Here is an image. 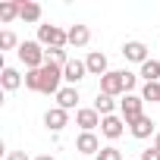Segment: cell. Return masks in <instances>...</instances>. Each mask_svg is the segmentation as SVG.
<instances>
[{
  "label": "cell",
  "instance_id": "obj_20",
  "mask_svg": "<svg viewBox=\"0 0 160 160\" xmlns=\"http://www.w3.org/2000/svg\"><path fill=\"white\" fill-rule=\"evenodd\" d=\"M141 78H144V85L148 82H160V60H148V63H141V72H138Z\"/></svg>",
  "mask_w": 160,
  "mask_h": 160
},
{
  "label": "cell",
  "instance_id": "obj_4",
  "mask_svg": "<svg viewBox=\"0 0 160 160\" xmlns=\"http://www.w3.org/2000/svg\"><path fill=\"white\" fill-rule=\"evenodd\" d=\"M16 53H19V60H22L25 69H41V66L47 63V50H44L38 41H22Z\"/></svg>",
  "mask_w": 160,
  "mask_h": 160
},
{
  "label": "cell",
  "instance_id": "obj_21",
  "mask_svg": "<svg viewBox=\"0 0 160 160\" xmlns=\"http://www.w3.org/2000/svg\"><path fill=\"white\" fill-rule=\"evenodd\" d=\"M141 98H144V101H154V104H160V82H148V85L141 88Z\"/></svg>",
  "mask_w": 160,
  "mask_h": 160
},
{
  "label": "cell",
  "instance_id": "obj_15",
  "mask_svg": "<svg viewBox=\"0 0 160 160\" xmlns=\"http://www.w3.org/2000/svg\"><path fill=\"white\" fill-rule=\"evenodd\" d=\"M66 32H69V47H88V41H91V28H88V25L75 22V25H69Z\"/></svg>",
  "mask_w": 160,
  "mask_h": 160
},
{
  "label": "cell",
  "instance_id": "obj_13",
  "mask_svg": "<svg viewBox=\"0 0 160 160\" xmlns=\"http://www.w3.org/2000/svg\"><path fill=\"white\" fill-rule=\"evenodd\" d=\"M75 151H78V154H94V157H98V154H101V138H98L94 132H82V135L75 138Z\"/></svg>",
  "mask_w": 160,
  "mask_h": 160
},
{
  "label": "cell",
  "instance_id": "obj_23",
  "mask_svg": "<svg viewBox=\"0 0 160 160\" xmlns=\"http://www.w3.org/2000/svg\"><path fill=\"white\" fill-rule=\"evenodd\" d=\"M47 60L66 69V63H69V53H66V47H60V50H47Z\"/></svg>",
  "mask_w": 160,
  "mask_h": 160
},
{
  "label": "cell",
  "instance_id": "obj_27",
  "mask_svg": "<svg viewBox=\"0 0 160 160\" xmlns=\"http://www.w3.org/2000/svg\"><path fill=\"white\" fill-rule=\"evenodd\" d=\"M7 160H32L25 151H7Z\"/></svg>",
  "mask_w": 160,
  "mask_h": 160
},
{
  "label": "cell",
  "instance_id": "obj_6",
  "mask_svg": "<svg viewBox=\"0 0 160 160\" xmlns=\"http://www.w3.org/2000/svg\"><path fill=\"white\" fill-rule=\"evenodd\" d=\"M101 113L94 110V107H78L75 110V126L82 129V132H94V129H101Z\"/></svg>",
  "mask_w": 160,
  "mask_h": 160
},
{
  "label": "cell",
  "instance_id": "obj_12",
  "mask_svg": "<svg viewBox=\"0 0 160 160\" xmlns=\"http://www.w3.org/2000/svg\"><path fill=\"white\" fill-rule=\"evenodd\" d=\"M44 126H47L50 132H63V129L69 126V113L60 110V107H50V110L44 113Z\"/></svg>",
  "mask_w": 160,
  "mask_h": 160
},
{
  "label": "cell",
  "instance_id": "obj_19",
  "mask_svg": "<svg viewBox=\"0 0 160 160\" xmlns=\"http://www.w3.org/2000/svg\"><path fill=\"white\" fill-rule=\"evenodd\" d=\"M94 110H98L101 116H113V113H116V101H113L110 94L98 91V101H94Z\"/></svg>",
  "mask_w": 160,
  "mask_h": 160
},
{
  "label": "cell",
  "instance_id": "obj_7",
  "mask_svg": "<svg viewBox=\"0 0 160 160\" xmlns=\"http://www.w3.org/2000/svg\"><path fill=\"white\" fill-rule=\"evenodd\" d=\"M122 132H126V119H122L119 113H113V116H104V119H101V135H104V138L116 141V138H122Z\"/></svg>",
  "mask_w": 160,
  "mask_h": 160
},
{
  "label": "cell",
  "instance_id": "obj_29",
  "mask_svg": "<svg viewBox=\"0 0 160 160\" xmlns=\"http://www.w3.org/2000/svg\"><path fill=\"white\" fill-rule=\"evenodd\" d=\"M154 148H157V151H160V132H157V135H154Z\"/></svg>",
  "mask_w": 160,
  "mask_h": 160
},
{
  "label": "cell",
  "instance_id": "obj_9",
  "mask_svg": "<svg viewBox=\"0 0 160 160\" xmlns=\"http://www.w3.org/2000/svg\"><path fill=\"white\" fill-rule=\"evenodd\" d=\"M122 57L129 60V63H148L151 57H148V44H141V41H126L122 44Z\"/></svg>",
  "mask_w": 160,
  "mask_h": 160
},
{
  "label": "cell",
  "instance_id": "obj_8",
  "mask_svg": "<svg viewBox=\"0 0 160 160\" xmlns=\"http://www.w3.org/2000/svg\"><path fill=\"white\" fill-rule=\"evenodd\" d=\"M88 75V66H85V60H69L66 63V69H63V78H66V85H72V88H78V82Z\"/></svg>",
  "mask_w": 160,
  "mask_h": 160
},
{
  "label": "cell",
  "instance_id": "obj_5",
  "mask_svg": "<svg viewBox=\"0 0 160 160\" xmlns=\"http://www.w3.org/2000/svg\"><path fill=\"white\" fill-rule=\"evenodd\" d=\"M119 116L126 119V126L138 122V119L144 116V98H141V94H126V98L119 101Z\"/></svg>",
  "mask_w": 160,
  "mask_h": 160
},
{
  "label": "cell",
  "instance_id": "obj_26",
  "mask_svg": "<svg viewBox=\"0 0 160 160\" xmlns=\"http://www.w3.org/2000/svg\"><path fill=\"white\" fill-rule=\"evenodd\" d=\"M141 160H160V151L151 144V148H144V151H141Z\"/></svg>",
  "mask_w": 160,
  "mask_h": 160
},
{
  "label": "cell",
  "instance_id": "obj_22",
  "mask_svg": "<svg viewBox=\"0 0 160 160\" xmlns=\"http://www.w3.org/2000/svg\"><path fill=\"white\" fill-rule=\"evenodd\" d=\"M13 47H19V38L7 28V32H0V50H13Z\"/></svg>",
  "mask_w": 160,
  "mask_h": 160
},
{
  "label": "cell",
  "instance_id": "obj_14",
  "mask_svg": "<svg viewBox=\"0 0 160 160\" xmlns=\"http://www.w3.org/2000/svg\"><path fill=\"white\" fill-rule=\"evenodd\" d=\"M22 85H25V75H19V69H13V66H3V72H0V88L3 91H16Z\"/></svg>",
  "mask_w": 160,
  "mask_h": 160
},
{
  "label": "cell",
  "instance_id": "obj_16",
  "mask_svg": "<svg viewBox=\"0 0 160 160\" xmlns=\"http://www.w3.org/2000/svg\"><path fill=\"white\" fill-rule=\"evenodd\" d=\"M129 132L138 138V141H144V138H151V135H157V122L151 119V116H141L138 122H132L129 126Z\"/></svg>",
  "mask_w": 160,
  "mask_h": 160
},
{
  "label": "cell",
  "instance_id": "obj_3",
  "mask_svg": "<svg viewBox=\"0 0 160 160\" xmlns=\"http://www.w3.org/2000/svg\"><path fill=\"white\" fill-rule=\"evenodd\" d=\"M38 44H41V47H47V50L69 47V32H66V28H60V25L44 22V25H38Z\"/></svg>",
  "mask_w": 160,
  "mask_h": 160
},
{
  "label": "cell",
  "instance_id": "obj_2",
  "mask_svg": "<svg viewBox=\"0 0 160 160\" xmlns=\"http://www.w3.org/2000/svg\"><path fill=\"white\" fill-rule=\"evenodd\" d=\"M63 82H66V78H63V66H57V63H44L41 69H38V94H60L63 91Z\"/></svg>",
  "mask_w": 160,
  "mask_h": 160
},
{
  "label": "cell",
  "instance_id": "obj_25",
  "mask_svg": "<svg viewBox=\"0 0 160 160\" xmlns=\"http://www.w3.org/2000/svg\"><path fill=\"white\" fill-rule=\"evenodd\" d=\"M25 88L38 91V69H25Z\"/></svg>",
  "mask_w": 160,
  "mask_h": 160
},
{
  "label": "cell",
  "instance_id": "obj_17",
  "mask_svg": "<svg viewBox=\"0 0 160 160\" xmlns=\"http://www.w3.org/2000/svg\"><path fill=\"white\" fill-rule=\"evenodd\" d=\"M19 19L22 22H41V3H35V0H19Z\"/></svg>",
  "mask_w": 160,
  "mask_h": 160
},
{
  "label": "cell",
  "instance_id": "obj_18",
  "mask_svg": "<svg viewBox=\"0 0 160 160\" xmlns=\"http://www.w3.org/2000/svg\"><path fill=\"white\" fill-rule=\"evenodd\" d=\"M13 19H19V0H3L0 3V22L10 25Z\"/></svg>",
  "mask_w": 160,
  "mask_h": 160
},
{
  "label": "cell",
  "instance_id": "obj_28",
  "mask_svg": "<svg viewBox=\"0 0 160 160\" xmlns=\"http://www.w3.org/2000/svg\"><path fill=\"white\" fill-rule=\"evenodd\" d=\"M35 160H57L53 154H41V157H35Z\"/></svg>",
  "mask_w": 160,
  "mask_h": 160
},
{
  "label": "cell",
  "instance_id": "obj_24",
  "mask_svg": "<svg viewBox=\"0 0 160 160\" xmlns=\"http://www.w3.org/2000/svg\"><path fill=\"white\" fill-rule=\"evenodd\" d=\"M94 160H122V151L113 148V144H107V148H101V154H98Z\"/></svg>",
  "mask_w": 160,
  "mask_h": 160
},
{
  "label": "cell",
  "instance_id": "obj_11",
  "mask_svg": "<svg viewBox=\"0 0 160 160\" xmlns=\"http://www.w3.org/2000/svg\"><path fill=\"white\" fill-rule=\"evenodd\" d=\"M78 101H82V94H78V88H72V85H63V91L57 94V107L60 110H78Z\"/></svg>",
  "mask_w": 160,
  "mask_h": 160
},
{
  "label": "cell",
  "instance_id": "obj_1",
  "mask_svg": "<svg viewBox=\"0 0 160 160\" xmlns=\"http://www.w3.org/2000/svg\"><path fill=\"white\" fill-rule=\"evenodd\" d=\"M135 85H138V75L135 72H129V69H110L104 78H101V88L98 91H104V94H110V98H126V94H132L135 91Z\"/></svg>",
  "mask_w": 160,
  "mask_h": 160
},
{
  "label": "cell",
  "instance_id": "obj_10",
  "mask_svg": "<svg viewBox=\"0 0 160 160\" xmlns=\"http://www.w3.org/2000/svg\"><path fill=\"white\" fill-rule=\"evenodd\" d=\"M85 66H88V75H98V78H104V75L110 72L107 53H101V50H91V53L85 57Z\"/></svg>",
  "mask_w": 160,
  "mask_h": 160
}]
</instances>
